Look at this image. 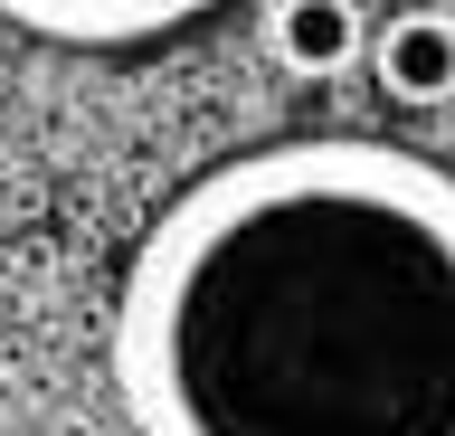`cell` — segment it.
Instances as JSON below:
<instances>
[{
    "label": "cell",
    "instance_id": "obj_1",
    "mask_svg": "<svg viewBox=\"0 0 455 436\" xmlns=\"http://www.w3.org/2000/svg\"><path fill=\"white\" fill-rule=\"evenodd\" d=\"M105 361L133 436H455V162L284 133L190 171Z\"/></svg>",
    "mask_w": 455,
    "mask_h": 436
},
{
    "label": "cell",
    "instance_id": "obj_2",
    "mask_svg": "<svg viewBox=\"0 0 455 436\" xmlns=\"http://www.w3.org/2000/svg\"><path fill=\"white\" fill-rule=\"evenodd\" d=\"M209 10L219 0H0V20L48 48H142V38H171Z\"/></svg>",
    "mask_w": 455,
    "mask_h": 436
},
{
    "label": "cell",
    "instance_id": "obj_3",
    "mask_svg": "<svg viewBox=\"0 0 455 436\" xmlns=\"http://www.w3.org/2000/svg\"><path fill=\"white\" fill-rule=\"evenodd\" d=\"M370 67L389 105H455V10H398L389 29H370Z\"/></svg>",
    "mask_w": 455,
    "mask_h": 436
},
{
    "label": "cell",
    "instance_id": "obj_4",
    "mask_svg": "<svg viewBox=\"0 0 455 436\" xmlns=\"http://www.w3.org/2000/svg\"><path fill=\"white\" fill-rule=\"evenodd\" d=\"M266 48H275L284 76H341V67H361L370 58V20H361V0H275L266 10Z\"/></svg>",
    "mask_w": 455,
    "mask_h": 436
}]
</instances>
